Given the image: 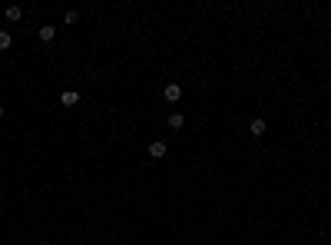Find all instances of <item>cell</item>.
I'll list each match as a JSON object with an SVG mask.
<instances>
[{"instance_id": "8992f818", "label": "cell", "mask_w": 331, "mask_h": 245, "mask_svg": "<svg viewBox=\"0 0 331 245\" xmlns=\"http://www.w3.org/2000/svg\"><path fill=\"white\" fill-rule=\"evenodd\" d=\"M14 47V37H10V30H0V50H10Z\"/></svg>"}, {"instance_id": "5b68a950", "label": "cell", "mask_w": 331, "mask_h": 245, "mask_svg": "<svg viewBox=\"0 0 331 245\" xmlns=\"http://www.w3.org/2000/svg\"><path fill=\"white\" fill-rule=\"evenodd\" d=\"M60 103H63V106H76V103H80V93L66 90V93H60Z\"/></svg>"}, {"instance_id": "277c9868", "label": "cell", "mask_w": 331, "mask_h": 245, "mask_svg": "<svg viewBox=\"0 0 331 245\" xmlns=\"http://www.w3.org/2000/svg\"><path fill=\"white\" fill-rule=\"evenodd\" d=\"M53 37H56V27H53V23H43V27H40V40H43V43H50Z\"/></svg>"}, {"instance_id": "52a82bcc", "label": "cell", "mask_w": 331, "mask_h": 245, "mask_svg": "<svg viewBox=\"0 0 331 245\" xmlns=\"http://www.w3.org/2000/svg\"><path fill=\"white\" fill-rule=\"evenodd\" d=\"M169 126H172V130H182V126H185V116L182 113H172V116H169Z\"/></svg>"}, {"instance_id": "ba28073f", "label": "cell", "mask_w": 331, "mask_h": 245, "mask_svg": "<svg viewBox=\"0 0 331 245\" xmlns=\"http://www.w3.org/2000/svg\"><path fill=\"white\" fill-rule=\"evenodd\" d=\"M20 17H23V10H20V7H7V20H10V23L20 20Z\"/></svg>"}, {"instance_id": "30bf717a", "label": "cell", "mask_w": 331, "mask_h": 245, "mask_svg": "<svg viewBox=\"0 0 331 245\" xmlns=\"http://www.w3.org/2000/svg\"><path fill=\"white\" fill-rule=\"evenodd\" d=\"M0 119H3V103H0Z\"/></svg>"}, {"instance_id": "6da1fadb", "label": "cell", "mask_w": 331, "mask_h": 245, "mask_svg": "<svg viewBox=\"0 0 331 245\" xmlns=\"http://www.w3.org/2000/svg\"><path fill=\"white\" fill-rule=\"evenodd\" d=\"M163 96H166V99H169V103H176V99L182 96V86H179V83H166Z\"/></svg>"}, {"instance_id": "9c48e42d", "label": "cell", "mask_w": 331, "mask_h": 245, "mask_svg": "<svg viewBox=\"0 0 331 245\" xmlns=\"http://www.w3.org/2000/svg\"><path fill=\"white\" fill-rule=\"evenodd\" d=\"M63 20H66V23H70V27H73L76 20H80V10H66V17H63Z\"/></svg>"}, {"instance_id": "3957f363", "label": "cell", "mask_w": 331, "mask_h": 245, "mask_svg": "<svg viewBox=\"0 0 331 245\" xmlns=\"http://www.w3.org/2000/svg\"><path fill=\"white\" fill-rule=\"evenodd\" d=\"M265 130H268V123H265V119H252V126H248V132H252V136H265Z\"/></svg>"}, {"instance_id": "7a4b0ae2", "label": "cell", "mask_w": 331, "mask_h": 245, "mask_svg": "<svg viewBox=\"0 0 331 245\" xmlns=\"http://www.w3.org/2000/svg\"><path fill=\"white\" fill-rule=\"evenodd\" d=\"M149 156H152V159H163V156H166V143H163V139L149 143Z\"/></svg>"}]
</instances>
